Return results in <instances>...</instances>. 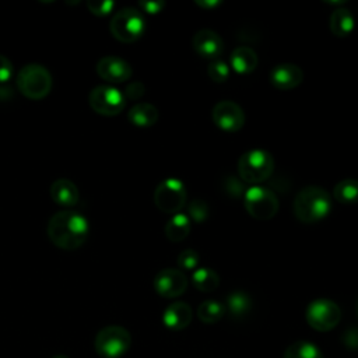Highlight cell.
<instances>
[{
  "instance_id": "3957f363",
  "label": "cell",
  "mask_w": 358,
  "mask_h": 358,
  "mask_svg": "<svg viewBox=\"0 0 358 358\" xmlns=\"http://www.w3.org/2000/svg\"><path fill=\"white\" fill-rule=\"evenodd\" d=\"M273 155L262 148H253L243 152L238 159V175L242 182L260 185L267 180L274 171Z\"/></svg>"
},
{
  "instance_id": "ffe728a7",
  "label": "cell",
  "mask_w": 358,
  "mask_h": 358,
  "mask_svg": "<svg viewBox=\"0 0 358 358\" xmlns=\"http://www.w3.org/2000/svg\"><path fill=\"white\" fill-rule=\"evenodd\" d=\"M159 112L157 106L148 102H138L133 105L127 112V119L137 127H150L157 123Z\"/></svg>"
},
{
  "instance_id": "d4e9b609",
  "label": "cell",
  "mask_w": 358,
  "mask_h": 358,
  "mask_svg": "<svg viewBox=\"0 0 358 358\" xmlns=\"http://www.w3.org/2000/svg\"><path fill=\"white\" fill-rule=\"evenodd\" d=\"M333 196L337 201L343 204L358 203V179L345 178L336 183L333 189Z\"/></svg>"
},
{
  "instance_id": "ac0fdd59",
  "label": "cell",
  "mask_w": 358,
  "mask_h": 358,
  "mask_svg": "<svg viewBox=\"0 0 358 358\" xmlns=\"http://www.w3.org/2000/svg\"><path fill=\"white\" fill-rule=\"evenodd\" d=\"M50 197L52 200L63 207H73L78 203L80 194L77 186L66 178L56 179L50 186Z\"/></svg>"
},
{
  "instance_id": "277c9868",
  "label": "cell",
  "mask_w": 358,
  "mask_h": 358,
  "mask_svg": "<svg viewBox=\"0 0 358 358\" xmlns=\"http://www.w3.org/2000/svg\"><path fill=\"white\" fill-rule=\"evenodd\" d=\"M52 76L49 70L38 63L25 64L17 74V88L34 101L43 99L52 90Z\"/></svg>"
},
{
  "instance_id": "7c38bea8",
  "label": "cell",
  "mask_w": 358,
  "mask_h": 358,
  "mask_svg": "<svg viewBox=\"0 0 358 358\" xmlns=\"http://www.w3.org/2000/svg\"><path fill=\"white\" fill-rule=\"evenodd\" d=\"M154 289L164 298H176L187 288V277L179 268L166 267L159 270L154 277Z\"/></svg>"
},
{
  "instance_id": "7402d4cb",
  "label": "cell",
  "mask_w": 358,
  "mask_h": 358,
  "mask_svg": "<svg viewBox=\"0 0 358 358\" xmlns=\"http://www.w3.org/2000/svg\"><path fill=\"white\" fill-rule=\"evenodd\" d=\"M192 229V221L185 213H178L173 214L168 222L165 224L164 232L166 238L172 242H182L183 239L187 238Z\"/></svg>"
},
{
  "instance_id": "83f0119b",
  "label": "cell",
  "mask_w": 358,
  "mask_h": 358,
  "mask_svg": "<svg viewBox=\"0 0 358 358\" xmlns=\"http://www.w3.org/2000/svg\"><path fill=\"white\" fill-rule=\"evenodd\" d=\"M207 74L214 83H225L229 78V64L222 59H214L207 67Z\"/></svg>"
},
{
  "instance_id": "603a6c76",
  "label": "cell",
  "mask_w": 358,
  "mask_h": 358,
  "mask_svg": "<svg viewBox=\"0 0 358 358\" xmlns=\"http://www.w3.org/2000/svg\"><path fill=\"white\" fill-rule=\"evenodd\" d=\"M192 282L201 292H213L220 285V275L210 267H197L192 273Z\"/></svg>"
},
{
  "instance_id": "52a82bcc",
  "label": "cell",
  "mask_w": 358,
  "mask_h": 358,
  "mask_svg": "<svg viewBox=\"0 0 358 358\" xmlns=\"http://www.w3.org/2000/svg\"><path fill=\"white\" fill-rule=\"evenodd\" d=\"M186 186L178 178H165L154 190V203L165 214H178L186 204Z\"/></svg>"
},
{
  "instance_id": "5bb4252c",
  "label": "cell",
  "mask_w": 358,
  "mask_h": 358,
  "mask_svg": "<svg viewBox=\"0 0 358 358\" xmlns=\"http://www.w3.org/2000/svg\"><path fill=\"white\" fill-rule=\"evenodd\" d=\"M192 45L196 53L204 59H218V56L224 50L222 38L213 29L201 28L194 32L192 38Z\"/></svg>"
},
{
  "instance_id": "6da1fadb",
  "label": "cell",
  "mask_w": 358,
  "mask_h": 358,
  "mask_svg": "<svg viewBox=\"0 0 358 358\" xmlns=\"http://www.w3.org/2000/svg\"><path fill=\"white\" fill-rule=\"evenodd\" d=\"M88 235L90 222L78 211H57L48 222V236L50 242L63 250H76L81 248Z\"/></svg>"
},
{
  "instance_id": "30bf717a",
  "label": "cell",
  "mask_w": 358,
  "mask_h": 358,
  "mask_svg": "<svg viewBox=\"0 0 358 358\" xmlns=\"http://www.w3.org/2000/svg\"><path fill=\"white\" fill-rule=\"evenodd\" d=\"M88 103L94 112L102 116H116L126 106L123 92L112 85H96L88 95Z\"/></svg>"
},
{
  "instance_id": "f546056e",
  "label": "cell",
  "mask_w": 358,
  "mask_h": 358,
  "mask_svg": "<svg viewBox=\"0 0 358 358\" xmlns=\"http://www.w3.org/2000/svg\"><path fill=\"white\" fill-rule=\"evenodd\" d=\"M113 7H115V3L110 0H88L87 1V8L90 10V13L98 17L110 14Z\"/></svg>"
},
{
  "instance_id": "74e56055",
  "label": "cell",
  "mask_w": 358,
  "mask_h": 358,
  "mask_svg": "<svg viewBox=\"0 0 358 358\" xmlns=\"http://www.w3.org/2000/svg\"><path fill=\"white\" fill-rule=\"evenodd\" d=\"M357 315H358V301H357Z\"/></svg>"
},
{
  "instance_id": "d590c367",
  "label": "cell",
  "mask_w": 358,
  "mask_h": 358,
  "mask_svg": "<svg viewBox=\"0 0 358 358\" xmlns=\"http://www.w3.org/2000/svg\"><path fill=\"white\" fill-rule=\"evenodd\" d=\"M194 4H197L204 10H214L215 7L221 6L222 1L221 0H194Z\"/></svg>"
},
{
  "instance_id": "e575fe53",
  "label": "cell",
  "mask_w": 358,
  "mask_h": 358,
  "mask_svg": "<svg viewBox=\"0 0 358 358\" xmlns=\"http://www.w3.org/2000/svg\"><path fill=\"white\" fill-rule=\"evenodd\" d=\"M13 76V63L3 55H0V83H6Z\"/></svg>"
},
{
  "instance_id": "d6a6232c",
  "label": "cell",
  "mask_w": 358,
  "mask_h": 358,
  "mask_svg": "<svg viewBox=\"0 0 358 358\" xmlns=\"http://www.w3.org/2000/svg\"><path fill=\"white\" fill-rule=\"evenodd\" d=\"M144 92H145V87L140 81H134L126 87L123 95L124 98H129V99H138L144 95Z\"/></svg>"
},
{
  "instance_id": "9c48e42d",
  "label": "cell",
  "mask_w": 358,
  "mask_h": 358,
  "mask_svg": "<svg viewBox=\"0 0 358 358\" xmlns=\"http://www.w3.org/2000/svg\"><path fill=\"white\" fill-rule=\"evenodd\" d=\"M305 317L308 324L316 331H329L333 330L340 319L341 309L340 306L327 298L313 299L305 310Z\"/></svg>"
},
{
  "instance_id": "8fae6325",
  "label": "cell",
  "mask_w": 358,
  "mask_h": 358,
  "mask_svg": "<svg viewBox=\"0 0 358 358\" xmlns=\"http://www.w3.org/2000/svg\"><path fill=\"white\" fill-rule=\"evenodd\" d=\"M211 117L214 124L222 131L234 133L243 127L245 124V112L234 101H220L214 105L211 110Z\"/></svg>"
},
{
  "instance_id": "ba28073f",
  "label": "cell",
  "mask_w": 358,
  "mask_h": 358,
  "mask_svg": "<svg viewBox=\"0 0 358 358\" xmlns=\"http://www.w3.org/2000/svg\"><path fill=\"white\" fill-rule=\"evenodd\" d=\"M94 345L99 355L105 358H119L129 351L131 336L122 326H106L96 333Z\"/></svg>"
},
{
  "instance_id": "4dcf8cb0",
  "label": "cell",
  "mask_w": 358,
  "mask_h": 358,
  "mask_svg": "<svg viewBox=\"0 0 358 358\" xmlns=\"http://www.w3.org/2000/svg\"><path fill=\"white\" fill-rule=\"evenodd\" d=\"M341 341L348 350L358 351V327H348L347 330H344Z\"/></svg>"
},
{
  "instance_id": "9a60e30c",
  "label": "cell",
  "mask_w": 358,
  "mask_h": 358,
  "mask_svg": "<svg viewBox=\"0 0 358 358\" xmlns=\"http://www.w3.org/2000/svg\"><path fill=\"white\" fill-rule=\"evenodd\" d=\"M303 81V71L298 64L280 63L270 71V83L280 91L296 88Z\"/></svg>"
},
{
  "instance_id": "8992f818",
  "label": "cell",
  "mask_w": 358,
  "mask_h": 358,
  "mask_svg": "<svg viewBox=\"0 0 358 358\" xmlns=\"http://www.w3.org/2000/svg\"><path fill=\"white\" fill-rule=\"evenodd\" d=\"M243 206L253 218L267 221L278 213L280 203L273 190L262 185H253L243 193Z\"/></svg>"
},
{
  "instance_id": "4316f807",
  "label": "cell",
  "mask_w": 358,
  "mask_h": 358,
  "mask_svg": "<svg viewBox=\"0 0 358 358\" xmlns=\"http://www.w3.org/2000/svg\"><path fill=\"white\" fill-rule=\"evenodd\" d=\"M210 215V207L208 204L201 199H194L187 204V217L190 221H194L197 224H203Z\"/></svg>"
},
{
  "instance_id": "1f68e13d",
  "label": "cell",
  "mask_w": 358,
  "mask_h": 358,
  "mask_svg": "<svg viewBox=\"0 0 358 358\" xmlns=\"http://www.w3.org/2000/svg\"><path fill=\"white\" fill-rule=\"evenodd\" d=\"M138 7L148 14H158L164 10L165 1L164 0H143L138 1Z\"/></svg>"
},
{
  "instance_id": "836d02e7",
  "label": "cell",
  "mask_w": 358,
  "mask_h": 358,
  "mask_svg": "<svg viewBox=\"0 0 358 358\" xmlns=\"http://www.w3.org/2000/svg\"><path fill=\"white\" fill-rule=\"evenodd\" d=\"M225 183H227L225 190H229V194H232V196H242L246 190V189H243V183L239 182V179L235 176L227 178Z\"/></svg>"
},
{
  "instance_id": "484cf974",
  "label": "cell",
  "mask_w": 358,
  "mask_h": 358,
  "mask_svg": "<svg viewBox=\"0 0 358 358\" xmlns=\"http://www.w3.org/2000/svg\"><path fill=\"white\" fill-rule=\"evenodd\" d=\"M282 358H323V354L312 341L298 340L285 348Z\"/></svg>"
},
{
  "instance_id": "2e32d148",
  "label": "cell",
  "mask_w": 358,
  "mask_h": 358,
  "mask_svg": "<svg viewBox=\"0 0 358 358\" xmlns=\"http://www.w3.org/2000/svg\"><path fill=\"white\" fill-rule=\"evenodd\" d=\"M193 319V310L189 303L183 301L172 302L162 313L164 324L173 331L186 329Z\"/></svg>"
},
{
  "instance_id": "44dd1931",
  "label": "cell",
  "mask_w": 358,
  "mask_h": 358,
  "mask_svg": "<svg viewBox=\"0 0 358 358\" xmlns=\"http://www.w3.org/2000/svg\"><path fill=\"white\" fill-rule=\"evenodd\" d=\"M224 305L234 319H243L252 310L253 302L248 292L243 289H235L227 295Z\"/></svg>"
},
{
  "instance_id": "7a4b0ae2",
  "label": "cell",
  "mask_w": 358,
  "mask_h": 358,
  "mask_svg": "<svg viewBox=\"0 0 358 358\" xmlns=\"http://www.w3.org/2000/svg\"><path fill=\"white\" fill-rule=\"evenodd\" d=\"M331 210V199L326 189L309 185L302 187L292 203L294 215L303 224H315L323 220Z\"/></svg>"
},
{
  "instance_id": "f1b7e54d",
  "label": "cell",
  "mask_w": 358,
  "mask_h": 358,
  "mask_svg": "<svg viewBox=\"0 0 358 358\" xmlns=\"http://www.w3.org/2000/svg\"><path fill=\"white\" fill-rule=\"evenodd\" d=\"M199 262L200 257L194 249H185L178 256V266L182 271H194L199 267Z\"/></svg>"
},
{
  "instance_id": "5b68a950",
  "label": "cell",
  "mask_w": 358,
  "mask_h": 358,
  "mask_svg": "<svg viewBox=\"0 0 358 358\" xmlns=\"http://www.w3.org/2000/svg\"><path fill=\"white\" fill-rule=\"evenodd\" d=\"M109 31L119 42L133 43L143 36L145 31V18L138 8H120L113 14L109 24Z\"/></svg>"
},
{
  "instance_id": "cb8c5ba5",
  "label": "cell",
  "mask_w": 358,
  "mask_h": 358,
  "mask_svg": "<svg viewBox=\"0 0 358 358\" xmlns=\"http://www.w3.org/2000/svg\"><path fill=\"white\" fill-rule=\"evenodd\" d=\"M227 313V308L222 302L215 299L203 301L197 308V317L207 324H213L220 322Z\"/></svg>"
},
{
  "instance_id": "e0dca14e",
  "label": "cell",
  "mask_w": 358,
  "mask_h": 358,
  "mask_svg": "<svg viewBox=\"0 0 358 358\" xmlns=\"http://www.w3.org/2000/svg\"><path fill=\"white\" fill-rule=\"evenodd\" d=\"M259 57L250 46H236L229 56V66L238 74H249L257 67Z\"/></svg>"
},
{
  "instance_id": "d6986e66",
  "label": "cell",
  "mask_w": 358,
  "mask_h": 358,
  "mask_svg": "<svg viewBox=\"0 0 358 358\" xmlns=\"http://www.w3.org/2000/svg\"><path fill=\"white\" fill-rule=\"evenodd\" d=\"M329 28L333 35L338 38L348 36L355 28L354 14L344 7H337L331 11L329 18Z\"/></svg>"
},
{
  "instance_id": "8d00e7d4",
  "label": "cell",
  "mask_w": 358,
  "mask_h": 358,
  "mask_svg": "<svg viewBox=\"0 0 358 358\" xmlns=\"http://www.w3.org/2000/svg\"><path fill=\"white\" fill-rule=\"evenodd\" d=\"M52 358H69V357H66V355H63V354H59V355H55V357H52Z\"/></svg>"
},
{
  "instance_id": "4fadbf2b",
  "label": "cell",
  "mask_w": 358,
  "mask_h": 358,
  "mask_svg": "<svg viewBox=\"0 0 358 358\" xmlns=\"http://www.w3.org/2000/svg\"><path fill=\"white\" fill-rule=\"evenodd\" d=\"M96 74L106 83L120 84L127 81L131 74V66L119 56H103L96 62Z\"/></svg>"
}]
</instances>
